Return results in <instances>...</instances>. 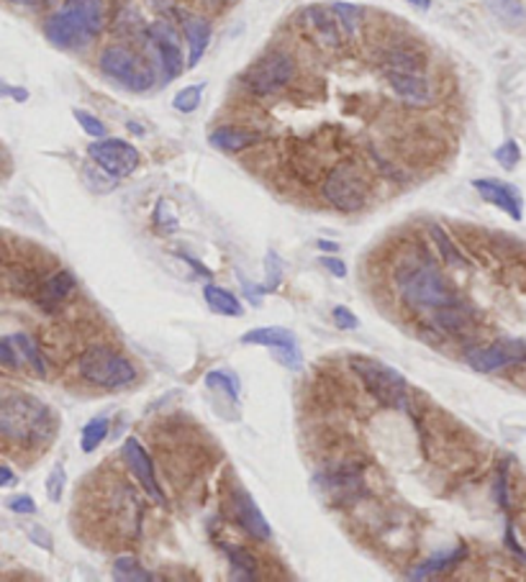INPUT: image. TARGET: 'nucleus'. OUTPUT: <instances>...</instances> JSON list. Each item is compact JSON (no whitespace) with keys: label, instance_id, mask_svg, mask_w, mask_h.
<instances>
[{"label":"nucleus","instance_id":"f8f14e48","mask_svg":"<svg viewBox=\"0 0 526 582\" xmlns=\"http://www.w3.org/2000/svg\"><path fill=\"white\" fill-rule=\"evenodd\" d=\"M467 364L475 372H499L516 364H526V342L524 339H501L488 347L467 349Z\"/></svg>","mask_w":526,"mask_h":582},{"label":"nucleus","instance_id":"f03ea898","mask_svg":"<svg viewBox=\"0 0 526 582\" xmlns=\"http://www.w3.org/2000/svg\"><path fill=\"white\" fill-rule=\"evenodd\" d=\"M395 287H399L403 304L416 308V311L437 313L442 308L460 306L455 285L447 280V275L439 270V264L427 255L408 257L395 272Z\"/></svg>","mask_w":526,"mask_h":582},{"label":"nucleus","instance_id":"09e8293b","mask_svg":"<svg viewBox=\"0 0 526 582\" xmlns=\"http://www.w3.org/2000/svg\"><path fill=\"white\" fill-rule=\"evenodd\" d=\"M147 3L157 5V9H168V5H170V0H147Z\"/></svg>","mask_w":526,"mask_h":582},{"label":"nucleus","instance_id":"c756f323","mask_svg":"<svg viewBox=\"0 0 526 582\" xmlns=\"http://www.w3.org/2000/svg\"><path fill=\"white\" fill-rule=\"evenodd\" d=\"M113 578L117 580H132V582H142V580H155L152 572H147L142 567V562L136 557H121L113 565Z\"/></svg>","mask_w":526,"mask_h":582},{"label":"nucleus","instance_id":"a878e982","mask_svg":"<svg viewBox=\"0 0 526 582\" xmlns=\"http://www.w3.org/2000/svg\"><path fill=\"white\" fill-rule=\"evenodd\" d=\"M337 13V18H340V26L347 39H355L359 34V26H363V18H365V9L363 5H355V3H334L331 5Z\"/></svg>","mask_w":526,"mask_h":582},{"label":"nucleus","instance_id":"39448f33","mask_svg":"<svg viewBox=\"0 0 526 582\" xmlns=\"http://www.w3.org/2000/svg\"><path fill=\"white\" fill-rule=\"evenodd\" d=\"M298 77V62L288 49H270L244 70L242 85L255 98H276Z\"/></svg>","mask_w":526,"mask_h":582},{"label":"nucleus","instance_id":"aec40b11","mask_svg":"<svg viewBox=\"0 0 526 582\" xmlns=\"http://www.w3.org/2000/svg\"><path fill=\"white\" fill-rule=\"evenodd\" d=\"M262 139H265L262 132H257V128H249V126H219V128H213L211 136H208L211 147L227 154H240L244 152V149L257 147Z\"/></svg>","mask_w":526,"mask_h":582},{"label":"nucleus","instance_id":"49530a36","mask_svg":"<svg viewBox=\"0 0 526 582\" xmlns=\"http://www.w3.org/2000/svg\"><path fill=\"white\" fill-rule=\"evenodd\" d=\"M11 3L28 5V9H39V5H49V3H54V0H11Z\"/></svg>","mask_w":526,"mask_h":582},{"label":"nucleus","instance_id":"9d476101","mask_svg":"<svg viewBox=\"0 0 526 582\" xmlns=\"http://www.w3.org/2000/svg\"><path fill=\"white\" fill-rule=\"evenodd\" d=\"M142 45L147 49V57H152L157 67L162 70L164 81H175L187 64L183 60V47H180V34L172 26L170 18H157L147 24L142 34Z\"/></svg>","mask_w":526,"mask_h":582},{"label":"nucleus","instance_id":"58836bf2","mask_svg":"<svg viewBox=\"0 0 526 582\" xmlns=\"http://www.w3.org/2000/svg\"><path fill=\"white\" fill-rule=\"evenodd\" d=\"M331 315H334L337 326H340V329H350V332H355V329L359 326L357 315L352 313V311H347V308H344V306H337L334 313H331Z\"/></svg>","mask_w":526,"mask_h":582},{"label":"nucleus","instance_id":"de8ad7c7","mask_svg":"<svg viewBox=\"0 0 526 582\" xmlns=\"http://www.w3.org/2000/svg\"><path fill=\"white\" fill-rule=\"evenodd\" d=\"M319 249H321V251H337V249H340V244L323 239V242H319Z\"/></svg>","mask_w":526,"mask_h":582},{"label":"nucleus","instance_id":"20e7f679","mask_svg":"<svg viewBox=\"0 0 526 582\" xmlns=\"http://www.w3.org/2000/svg\"><path fill=\"white\" fill-rule=\"evenodd\" d=\"M108 21L106 0H64L45 21V36L57 49L75 52L103 34Z\"/></svg>","mask_w":526,"mask_h":582},{"label":"nucleus","instance_id":"473e14b6","mask_svg":"<svg viewBox=\"0 0 526 582\" xmlns=\"http://www.w3.org/2000/svg\"><path fill=\"white\" fill-rule=\"evenodd\" d=\"M64 485H68V472L62 465H57L47 478V498L52 503H60L64 495Z\"/></svg>","mask_w":526,"mask_h":582},{"label":"nucleus","instance_id":"2f4dec72","mask_svg":"<svg viewBox=\"0 0 526 582\" xmlns=\"http://www.w3.org/2000/svg\"><path fill=\"white\" fill-rule=\"evenodd\" d=\"M200 96H204V85H191V88H183L172 100L175 111L180 113H193L200 106Z\"/></svg>","mask_w":526,"mask_h":582},{"label":"nucleus","instance_id":"ddd939ff","mask_svg":"<svg viewBox=\"0 0 526 582\" xmlns=\"http://www.w3.org/2000/svg\"><path fill=\"white\" fill-rule=\"evenodd\" d=\"M298 18L301 26H304V34L321 49H327V52L342 49L344 32L331 5H308V9L301 11Z\"/></svg>","mask_w":526,"mask_h":582},{"label":"nucleus","instance_id":"6e6552de","mask_svg":"<svg viewBox=\"0 0 526 582\" xmlns=\"http://www.w3.org/2000/svg\"><path fill=\"white\" fill-rule=\"evenodd\" d=\"M77 372L85 383L103 391H121L136 380L134 364L111 347H90L77 362Z\"/></svg>","mask_w":526,"mask_h":582},{"label":"nucleus","instance_id":"c9c22d12","mask_svg":"<svg viewBox=\"0 0 526 582\" xmlns=\"http://www.w3.org/2000/svg\"><path fill=\"white\" fill-rule=\"evenodd\" d=\"M265 270H268V285H265V290H276L280 280H283V264H280L278 251L270 249L268 255H265Z\"/></svg>","mask_w":526,"mask_h":582},{"label":"nucleus","instance_id":"3c124183","mask_svg":"<svg viewBox=\"0 0 526 582\" xmlns=\"http://www.w3.org/2000/svg\"><path fill=\"white\" fill-rule=\"evenodd\" d=\"M0 260H3V242H0Z\"/></svg>","mask_w":526,"mask_h":582},{"label":"nucleus","instance_id":"2eb2a0df","mask_svg":"<svg viewBox=\"0 0 526 582\" xmlns=\"http://www.w3.org/2000/svg\"><path fill=\"white\" fill-rule=\"evenodd\" d=\"M124 462L129 470H132V475L136 478V483L142 485V491L149 495L155 503H160L164 506V493L160 483H157V472H155V465H152V457L147 455V449L142 447V442L136 439V436H129L124 442Z\"/></svg>","mask_w":526,"mask_h":582},{"label":"nucleus","instance_id":"b1692460","mask_svg":"<svg viewBox=\"0 0 526 582\" xmlns=\"http://www.w3.org/2000/svg\"><path fill=\"white\" fill-rule=\"evenodd\" d=\"M204 296H206L208 308H211L213 313H219V315H234V319H236V315L244 313V306L240 304V298H236L234 293L223 290V287H219V285L208 283L204 287Z\"/></svg>","mask_w":526,"mask_h":582},{"label":"nucleus","instance_id":"f3484780","mask_svg":"<svg viewBox=\"0 0 526 582\" xmlns=\"http://www.w3.org/2000/svg\"><path fill=\"white\" fill-rule=\"evenodd\" d=\"M473 188L480 193L482 200H488V203L501 208V211L509 213L514 221L524 219L522 193H518L514 185L503 183V179H496V177H480V179H473Z\"/></svg>","mask_w":526,"mask_h":582},{"label":"nucleus","instance_id":"0eeeda50","mask_svg":"<svg viewBox=\"0 0 526 582\" xmlns=\"http://www.w3.org/2000/svg\"><path fill=\"white\" fill-rule=\"evenodd\" d=\"M98 67L108 81H113L132 92H147L157 81L152 60H149L147 54L134 52L124 41L106 47L103 52H100Z\"/></svg>","mask_w":526,"mask_h":582},{"label":"nucleus","instance_id":"7ed1b4c3","mask_svg":"<svg viewBox=\"0 0 526 582\" xmlns=\"http://www.w3.org/2000/svg\"><path fill=\"white\" fill-rule=\"evenodd\" d=\"M383 75L395 98L411 108H429L437 98L429 57L416 45H393L383 54Z\"/></svg>","mask_w":526,"mask_h":582},{"label":"nucleus","instance_id":"c85d7f7f","mask_svg":"<svg viewBox=\"0 0 526 582\" xmlns=\"http://www.w3.org/2000/svg\"><path fill=\"white\" fill-rule=\"evenodd\" d=\"M11 342L16 344V349L26 357V362L32 364V370L36 372V375L47 377V364H45V357H41V351H39V344H36L28 334H13Z\"/></svg>","mask_w":526,"mask_h":582},{"label":"nucleus","instance_id":"6ab92c4d","mask_svg":"<svg viewBox=\"0 0 526 582\" xmlns=\"http://www.w3.org/2000/svg\"><path fill=\"white\" fill-rule=\"evenodd\" d=\"M178 24L187 39V49H191L187 52V67H196L204 60L208 45H211V24L191 11H178Z\"/></svg>","mask_w":526,"mask_h":582},{"label":"nucleus","instance_id":"8fccbe9b","mask_svg":"<svg viewBox=\"0 0 526 582\" xmlns=\"http://www.w3.org/2000/svg\"><path fill=\"white\" fill-rule=\"evenodd\" d=\"M414 5H419V9H429V0H411Z\"/></svg>","mask_w":526,"mask_h":582},{"label":"nucleus","instance_id":"e433bc0d","mask_svg":"<svg viewBox=\"0 0 526 582\" xmlns=\"http://www.w3.org/2000/svg\"><path fill=\"white\" fill-rule=\"evenodd\" d=\"M496 160H499V164L503 170H514L518 160H522V152H518V144L516 141H506L501 144L499 149H496Z\"/></svg>","mask_w":526,"mask_h":582},{"label":"nucleus","instance_id":"79ce46f5","mask_svg":"<svg viewBox=\"0 0 526 582\" xmlns=\"http://www.w3.org/2000/svg\"><path fill=\"white\" fill-rule=\"evenodd\" d=\"M276 351V357L280 362L285 364V368L291 370H301V355H298V347H283V349H272Z\"/></svg>","mask_w":526,"mask_h":582},{"label":"nucleus","instance_id":"37998d69","mask_svg":"<svg viewBox=\"0 0 526 582\" xmlns=\"http://www.w3.org/2000/svg\"><path fill=\"white\" fill-rule=\"evenodd\" d=\"M319 262H321L323 268H327L334 277H347V264H344V262L340 260V257H321Z\"/></svg>","mask_w":526,"mask_h":582},{"label":"nucleus","instance_id":"423d86ee","mask_svg":"<svg viewBox=\"0 0 526 582\" xmlns=\"http://www.w3.org/2000/svg\"><path fill=\"white\" fill-rule=\"evenodd\" d=\"M321 196L340 213L363 211L370 200V177L367 170L355 160H344L329 170L321 183Z\"/></svg>","mask_w":526,"mask_h":582},{"label":"nucleus","instance_id":"7c9ffc66","mask_svg":"<svg viewBox=\"0 0 526 582\" xmlns=\"http://www.w3.org/2000/svg\"><path fill=\"white\" fill-rule=\"evenodd\" d=\"M488 9H491L496 16H499L503 24H522L526 18V11L524 5L518 3V0H486Z\"/></svg>","mask_w":526,"mask_h":582},{"label":"nucleus","instance_id":"c03bdc74","mask_svg":"<svg viewBox=\"0 0 526 582\" xmlns=\"http://www.w3.org/2000/svg\"><path fill=\"white\" fill-rule=\"evenodd\" d=\"M0 98H13V100H19V103H24V100H28V90L16 88V85H9L5 81H0Z\"/></svg>","mask_w":526,"mask_h":582},{"label":"nucleus","instance_id":"4be33fe9","mask_svg":"<svg viewBox=\"0 0 526 582\" xmlns=\"http://www.w3.org/2000/svg\"><path fill=\"white\" fill-rule=\"evenodd\" d=\"M463 557H465V547L439 552V555L429 557L427 562H421L419 567H414V570L408 572V580L437 578V574H442V572H447V570H452V567H457L460 562H463Z\"/></svg>","mask_w":526,"mask_h":582},{"label":"nucleus","instance_id":"a211bd4d","mask_svg":"<svg viewBox=\"0 0 526 582\" xmlns=\"http://www.w3.org/2000/svg\"><path fill=\"white\" fill-rule=\"evenodd\" d=\"M75 287H77V283H75V277H72V272H68V270L52 272V275H47L39 283V287H36L34 300H36V306L41 308V311L54 313V311H60L64 304H68L72 293H75Z\"/></svg>","mask_w":526,"mask_h":582},{"label":"nucleus","instance_id":"dca6fc26","mask_svg":"<svg viewBox=\"0 0 526 582\" xmlns=\"http://www.w3.org/2000/svg\"><path fill=\"white\" fill-rule=\"evenodd\" d=\"M229 508H232L234 521L240 523V527L247 531L252 538H257V542H268V538L272 536L270 521L265 519L262 511L257 508L255 498H252L244 487L236 485L229 491Z\"/></svg>","mask_w":526,"mask_h":582},{"label":"nucleus","instance_id":"72a5a7b5","mask_svg":"<svg viewBox=\"0 0 526 582\" xmlns=\"http://www.w3.org/2000/svg\"><path fill=\"white\" fill-rule=\"evenodd\" d=\"M72 113H75L77 124H81V128H83L85 134L93 136V139H103V136H106V124H103V121L96 119L88 111H81V108H75V111H72Z\"/></svg>","mask_w":526,"mask_h":582},{"label":"nucleus","instance_id":"bb28decb","mask_svg":"<svg viewBox=\"0 0 526 582\" xmlns=\"http://www.w3.org/2000/svg\"><path fill=\"white\" fill-rule=\"evenodd\" d=\"M429 234H431V239H435L437 249L442 251V260H444L447 264H455V268H467L465 255L457 249V244L450 239V234H447L442 226H437V224H435V226L429 228Z\"/></svg>","mask_w":526,"mask_h":582},{"label":"nucleus","instance_id":"9b49d317","mask_svg":"<svg viewBox=\"0 0 526 582\" xmlns=\"http://www.w3.org/2000/svg\"><path fill=\"white\" fill-rule=\"evenodd\" d=\"M88 157L108 177H129L142 164V154L124 139H98L88 147Z\"/></svg>","mask_w":526,"mask_h":582},{"label":"nucleus","instance_id":"a19ab883","mask_svg":"<svg viewBox=\"0 0 526 582\" xmlns=\"http://www.w3.org/2000/svg\"><path fill=\"white\" fill-rule=\"evenodd\" d=\"M9 508L13 513H19V516L36 513V503H34V498H28V495H16V498H11Z\"/></svg>","mask_w":526,"mask_h":582},{"label":"nucleus","instance_id":"ea45409f","mask_svg":"<svg viewBox=\"0 0 526 582\" xmlns=\"http://www.w3.org/2000/svg\"><path fill=\"white\" fill-rule=\"evenodd\" d=\"M28 538H32L36 547H41V549H47V552H52V547H54L52 534H49V531L45 527H28Z\"/></svg>","mask_w":526,"mask_h":582},{"label":"nucleus","instance_id":"f704fd0d","mask_svg":"<svg viewBox=\"0 0 526 582\" xmlns=\"http://www.w3.org/2000/svg\"><path fill=\"white\" fill-rule=\"evenodd\" d=\"M206 385L213 387V391H223L232 400L240 398V385H236V380L223 375V372H208Z\"/></svg>","mask_w":526,"mask_h":582},{"label":"nucleus","instance_id":"1a4fd4ad","mask_svg":"<svg viewBox=\"0 0 526 582\" xmlns=\"http://www.w3.org/2000/svg\"><path fill=\"white\" fill-rule=\"evenodd\" d=\"M352 370L363 380L365 391L383 408L408 406V383L391 364L370 357H352Z\"/></svg>","mask_w":526,"mask_h":582},{"label":"nucleus","instance_id":"412c9836","mask_svg":"<svg viewBox=\"0 0 526 582\" xmlns=\"http://www.w3.org/2000/svg\"><path fill=\"white\" fill-rule=\"evenodd\" d=\"M242 344H249V347L283 349V347H298V339H295L291 329L268 326V329H252V332L242 336Z\"/></svg>","mask_w":526,"mask_h":582},{"label":"nucleus","instance_id":"cd10ccee","mask_svg":"<svg viewBox=\"0 0 526 582\" xmlns=\"http://www.w3.org/2000/svg\"><path fill=\"white\" fill-rule=\"evenodd\" d=\"M108 429H111V421H108L106 416H98V419H93V421L85 423L83 434H81V447H83L85 455L96 451L100 444L106 442Z\"/></svg>","mask_w":526,"mask_h":582},{"label":"nucleus","instance_id":"393cba45","mask_svg":"<svg viewBox=\"0 0 526 582\" xmlns=\"http://www.w3.org/2000/svg\"><path fill=\"white\" fill-rule=\"evenodd\" d=\"M113 28H117V34L124 36V39H132V36H139L142 39L147 24H144L142 13H139V9H136V5L126 3L124 9L117 13V18H113Z\"/></svg>","mask_w":526,"mask_h":582},{"label":"nucleus","instance_id":"5701e85b","mask_svg":"<svg viewBox=\"0 0 526 582\" xmlns=\"http://www.w3.org/2000/svg\"><path fill=\"white\" fill-rule=\"evenodd\" d=\"M223 555H227L229 565H232L234 578L242 580H257L259 578V559L244 547H232V544H223Z\"/></svg>","mask_w":526,"mask_h":582},{"label":"nucleus","instance_id":"a18cd8bd","mask_svg":"<svg viewBox=\"0 0 526 582\" xmlns=\"http://www.w3.org/2000/svg\"><path fill=\"white\" fill-rule=\"evenodd\" d=\"M13 480H16V475H13V470H11V467L0 465V487H3V485H9V483H13Z\"/></svg>","mask_w":526,"mask_h":582},{"label":"nucleus","instance_id":"4468645a","mask_svg":"<svg viewBox=\"0 0 526 582\" xmlns=\"http://www.w3.org/2000/svg\"><path fill=\"white\" fill-rule=\"evenodd\" d=\"M323 491L337 503H355L365 495V472L359 465L342 462L321 475Z\"/></svg>","mask_w":526,"mask_h":582},{"label":"nucleus","instance_id":"603ef678","mask_svg":"<svg viewBox=\"0 0 526 582\" xmlns=\"http://www.w3.org/2000/svg\"><path fill=\"white\" fill-rule=\"evenodd\" d=\"M221 3H232V0H221Z\"/></svg>","mask_w":526,"mask_h":582},{"label":"nucleus","instance_id":"4c0bfd02","mask_svg":"<svg viewBox=\"0 0 526 582\" xmlns=\"http://www.w3.org/2000/svg\"><path fill=\"white\" fill-rule=\"evenodd\" d=\"M0 364H3V368H11V370L19 368L16 344L11 342V336L9 339H0Z\"/></svg>","mask_w":526,"mask_h":582},{"label":"nucleus","instance_id":"f257e3e1","mask_svg":"<svg viewBox=\"0 0 526 582\" xmlns=\"http://www.w3.org/2000/svg\"><path fill=\"white\" fill-rule=\"evenodd\" d=\"M57 421L45 400L28 393H5L0 398V439L21 449H41L52 442Z\"/></svg>","mask_w":526,"mask_h":582}]
</instances>
